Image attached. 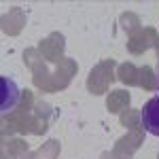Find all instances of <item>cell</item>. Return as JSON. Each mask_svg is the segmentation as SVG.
Segmentation results:
<instances>
[{
    "instance_id": "cell-1",
    "label": "cell",
    "mask_w": 159,
    "mask_h": 159,
    "mask_svg": "<svg viewBox=\"0 0 159 159\" xmlns=\"http://www.w3.org/2000/svg\"><path fill=\"white\" fill-rule=\"evenodd\" d=\"M115 68H117L115 60H102L100 64H96L87 76V91L93 96H104L108 91V85L117 79Z\"/></svg>"
},
{
    "instance_id": "cell-2",
    "label": "cell",
    "mask_w": 159,
    "mask_h": 159,
    "mask_svg": "<svg viewBox=\"0 0 159 159\" xmlns=\"http://www.w3.org/2000/svg\"><path fill=\"white\" fill-rule=\"evenodd\" d=\"M64 49H66V40H64V34H60V32L49 34L38 45V51L45 57V61H53V64H60L64 60Z\"/></svg>"
},
{
    "instance_id": "cell-3",
    "label": "cell",
    "mask_w": 159,
    "mask_h": 159,
    "mask_svg": "<svg viewBox=\"0 0 159 159\" xmlns=\"http://www.w3.org/2000/svg\"><path fill=\"white\" fill-rule=\"evenodd\" d=\"M19 100H21V91L15 85V81L0 76V112H2V117L17 108Z\"/></svg>"
},
{
    "instance_id": "cell-4",
    "label": "cell",
    "mask_w": 159,
    "mask_h": 159,
    "mask_svg": "<svg viewBox=\"0 0 159 159\" xmlns=\"http://www.w3.org/2000/svg\"><path fill=\"white\" fill-rule=\"evenodd\" d=\"M142 142H144V127L129 129V134H127V136H123V138L117 140V144H115V148H112V153H115V155H121V157L132 159V153L142 147Z\"/></svg>"
},
{
    "instance_id": "cell-5",
    "label": "cell",
    "mask_w": 159,
    "mask_h": 159,
    "mask_svg": "<svg viewBox=\"0 0 159 159\" xmlns=\"http://www.w3.org/2000/svg\"><path fill=\"white\" fill-rule=\"evenodd\" d=\"M51 117H53V108L47 102H36L34 110H32V121H30V134H45L49 129Z\"/></svg>"
},
{
    "instance_id": "cell-6",
    "label": "cell",
    "mask_w": 159,
    "mask_h": 159,
    "mask_svg": "<svg viewBox=\"0 0 159 159\" xmlns=\"http://www.w3.org/2000/svg\"><path fill=\"white\" fill-rule=\"evenodd\" d=\"M140 119H142V127L144 132L157 136L159 138V96L151 98L140 110Z\"/></svg>"
},
{
    "instance_id": "cell-7",
    "label": "cell",
    "mask_w": 159,
    "mask_h": 159,
    "mask_svg": "<svg viewBox=\"0 0 159 159\" xmlns=\"http://www.w3.org/2000/svg\"><path fill=\"white\" fill-rule=\"evenodd\" d=\"M76 70H79V64H76L72 57H64V60L57 64L55 72H53V83H55V89H57V91L66 89V87L70 85L72 76L76 74Z\"/></svg>"
},
{
    "instance_id": "cell-8",
    "label": "cell",
    "mask_w": 159,
    "mask_h": 159,
    "mask_svg": "<svg viewBox=\"0 0 159 159\" xmlns=\"http://www.w3.org/2000/svg\"><path fill=\"white\" fill-rule=\"evenodd\" d=\"M155 36H157V30H155V28H144V30H140L138 34H134V36L127 40V51H129L132 55H142L148 47H153Z\"/></svg>"
},
{
    "instance_id": "cell-9",
    "label": "cell",
    "mask_w": 159,
    "mask_h": 159,
    "mask_svg": "<svg viewBox=\"0 0 159 159\" xmlns=\"http://www.w3.org/2000/svg\"><path fill=\"white\" fill-rule=\"evenodd\" d=\"M25 25V13L19 7H13L7 15H2V32L9 36H17Z\"/></svg>"
},
{
    "instance_id": "cell-10",
    "label": "cell",
    "mask_w": 159,
    "mask_h": 159,
    "mask_svg": "<svg viewBox=\"0 0 159 159\" xmlns=\"http://www.w3.org/2000/svg\"><path fill=\"white\" fill-rule=\"evenodd\" d=\"M129 102H132L129 91H125V89H115V91H110L108 98H106V110L112 112V115H121L123 110L129 108Z\"/></svg>"
},
{
    "instance_id": "cell-11",
    "label": "cell",
    "mask_w": 159,
    "mask_h": 159,
    "mask_svg": "<svg viewBox=\"0 0 159 159\" xmlns=\"http://www.w3.org/2000/svg\"><path fill=\"white\" fill-rule=\"evenodd\" d=\"M28 153V142L21 138H2V159L24 157Z\"/></svg>"
},
{
    "instance_id": "cell-12",
    "label": "cell",
    "mask_w": 159,
    "mask_h": 159,
    "mask_svg": "<svg viewBox=\"0 0 159 159\" xmlns=\"http://www.w3.org/2000/svg\"><path fill=\"white\" fill-rule=\"evenodd\" d=\"M117 79L127 87H140V68H136L132 61H123L117 70Z\"/></svg>"
},
{
    "instance_id": "cell-13",
    "label": "cell",
    "mask_w": 159,
    "mask_h": 159,
    "mask_svg": "<svg viewBox=\"0 0 159 159\" xmlns=\"http://www.w3.org/2000/svg\"><path fill=\"white\" fill-rule=\"evenodd\" d=\"M121 28L129 34V38L138 34L140 30H142V24H140V17L136 15V13H123L121 15Z\"/></svg>"
},
{
    "instance_id": "cell-14",
    "label": "cell",
    "mask_w": 159,
    "mask_h": 159,
    "mask_svg": "<svg viewBox=\"0 0 159 159\" xmlns=\"http://www.w3.org/2000/svg\"><path fill=\"white\" fill-rule=\"evenodd\" d=\"M119 121H121V125H125L127 129H138V127H142L140 110H134V108L123 110L121 115H119Z\"/></svg>"
},
{
    "instance_id": "cell-15",
    "label": "cell",
    "mask_w": 159,
    "mask_h": 159,
    "mask_svg": "<svg viewBox=\"0 0 159 159\" xmlns=\"http://www.w3.org/2000/svg\"><path fill=\"white\" fill-rule=\"evenodd\" d=\"M157 85H159V81H157V74L153 72V68L151 66H142L140 68V87L147 89V91H155Z\"/></svg>"
},
{
    "instance_id": "cell-16",
    "label": "cell",
    "mask_w": 159,
    "mask_h": 159,
    "mask_svg": "<svg viewBox=\"0 0 159 159\" xmlns=\"http://www.w3.org/2000/svg\"><path fill=\"white\" fill-rule=\"evenodd\" d=\"M61 151V144L57 140H49V142H45L43 147L36 151V159H57Z\"/></svg>"
},
{
    "instance_id": "cell-17",
    "label": "cell",
    "mask_w": 159,
    "mask_h": 159,
    "mask_svg": "<svg viewBox=\"0 0 159 159\" xmlns=\"http://www.w3.org/2000/svg\"><path fill=\"white\" fill-rule=\"evenodd\" d=\"M34 93L32 91H28L24 89V93H21V100H19V104H17V110H21V112H32L34 110Z\"/></svg>"
},
{
    "instance_id": "cell-18",
    "label": "cell",
    "mask_w": 159,
    "mask_h": 159,
    "mask_svg": "<svg viewBox=\"0 0 159 159\" xmlns=\"http://www.w3.org/2000/svg\"><path fill=\"white\" fill-rule=\"evenodd\" d=\"M102 159H127V157H121V155H115V153L110 151V153H102Z\"/></svg>"
},
{
    "instance_id": "cell-19",
    "label": "cell",
    "mask_w": 159,
    "mask_h": 159,
    "mask_svg": "<svg viewBox=\"0 0 159 159\" xmlns=\"http://www.w3.org/2000/svg\"><path fill=\"white\" fill-rule=\"evenodd\" d=\"M153 47H155V51H157V60H159V34L155 36V43H153Z\"/></svg>"
},
{
    "instance_id": "cell-20",
    "label": "cell",
    "mask_w": 159,
    "mask_h": 159,
    "mask_svg": "<svg viewBox=\"0 0 159 159\" xmlns=\"http://www.w3.org/2000/svg\"><path fill=\"white\" fill-rule=\"evenodd\" d=\"M19 159H36V153H25L24 157H19Z\"/></svg>"
}]
</instances>
